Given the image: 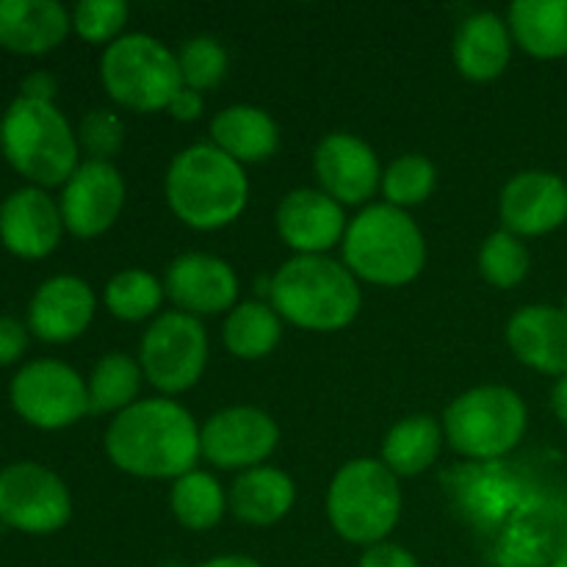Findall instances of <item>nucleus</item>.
<instances>
[{"mask_svg":"<svg viewBox=\"0 0 567 567\" xmlns=\"http://www.w3.org/2000/svg\"><path fill=\"white\" fill-rule=\"evenodd\" d=\"M454 452L496 460L513 452L526 432V404L513 388L482 385L449 404L443 415Z\"/></svg>","mask_w":567,"mask_h":567,"instance_id":"obj_8","label":"nucleus"},{"mask_svg":"<svg viewBox=\"0 0 567 567\" xmlns=\"http://www.w3.org/2000/svg\"><path fill=\"white\" fill-rule=\"evenodd\" d=\"M498 214L513 236H546L567 221V183L554 172H520L502 188Z\"/></svg>","mask_w":567,"mask_h":567,"instance_id":"obj_14","label":"nucleus"},{"mask_svg":"<svg viewBox=\"0 0 567 567\" xmlns=\"http://www.w3.org/2000/svg\"><path fill=\"white\" fill-rule=\"evenodd\" d=\"M142 374L161 393H183L203 377L208 336L197 316L172 310L158 316L142 338Z\"/></svg>","mask_w":567,"mask_h":567,"instance_id":"obj_10","label":"nucleus"},{"mask_svg":"<svg viewBox=\"0 0 567 567\" xmlns=\"http://www.w3.org/2000/svg\"><path fill=\"white\" fill-rule=\"evenodd\" d=\"M529 249L509 230L493 233L480 252V271L491 286L515 288L529 275Z\"/></svg>","mask_w":567,"mask_h":567,"instance_id":"obj_32","label":"nucleus"},{"mask_svg":"<svg viewBox=\"0 0 567 567\" xmlns=\"http://www.w3.org/2000/svg\"><path fill=\"white\" fill-rule=\"evenodd\" d=\"M164 286L150 271L127 269L105 286V305L122 321H142L161 308Z\"/></svg>","mask_w":567,"mask_h":567,"instance_id":"obj_30","label":"nucleus"},{"mask_svg":"<svg viewBox=\"0 0 567 567\" xmlns=\"http://www.w3.org/2000/svg\"><path fill=\"white\" fill-rule=\"evenodd\" d=\"M55 89H59V83H55V78L50 75V72L37 70V72H28V75L22 78V83H20V97L37 100V103H53Z\"/></svg>","mask_w":567,"mask_h":567,"instance_id":"obj_38","label":"nucleus"},{"mask_svg":"<svg viewBox=\"0 0 567 567\" xmlns=\"http://www.w3.org/2000/svg\"><path fill=\"white\" fill-rule=\"evenodd\" d=\"M100 78L111 100L131 111L169 109L183 89L177 55L147 33L114 39L100 59Z\"/></svg>","mask_w":567,"mask_h":567,"instance_id":"obj_7","label":"nucleus"},{"mask_svg":"<svg viewBox=\"0 0 567 567\" xmlns=\"http://www.w3.org/2000/svg\"><path fill=\"white\" fill-rule=\"evenodd\" d=\"M551 408H554V413H557V419L567 426V374L559 377L557 385H554Z\"/></svg>","mask_w":567,"mask_h":567,"instance_id":"obj_40","label":"nucleus"},{"mask_svg":"<svg viewBox=\"0 0 567 567\" xmlns=\"http://www.w3.org/2000/svg\"><path fill=\"white\" fill-rule=\"evenodd\" d=\"M271 305L291 324L330 332L352 324L360 288L352 271L324 255H297L269 282Z\"/></svg>","mask_w":567,"mask_h":567,"instance_id":"obj_3","label":"nucleus"},{"mask_svg":"<svg viewBox=\"0 0 567 567\" xmlns=\"http://www.w3.org/2000/svg\"><path fill=\"white\" fill-rule=\"evenodd\" d=\"M316 175L336 203L360 205L380 186V161L374 150L349 133H332L316 150Z\"/></svg>","mask_w":567,"mask_h":567,"instance_id":"obj_17","label":"nucleus"},{"mask_svg":"<svg viewBox=\"0 0 567 567\" xmlns=\"http://www.w3.org/2000/svg\"><path fill=\"white\" fill-rule=\"evenodd\" d=\"M343 260L352 275L377 286H404L424 269L426 244L419 225L393 205H371L343 236Z\"/></svg>","mask_w":567,"mask_h":567,"instance_id":"obj_4","label":"nucleus"},{"mask_svg":"<svg viewBox=\"0 0 567 567\" xmlns=\"http://www.w3.org/2000/svg\"><path fill=\"white\" fill-rule=\"evenodd\" d=\"M125 144V122L109 109L89 111L78 127V147L86 150L92 161H109Z\"/></svg>","mask_w":567,"mask_h":567,"instance_id":"obj_35","label":"nucleus"},{"mask_svg":"<svg viewBox=\"0 0 567 567\" xmlns=\"http://www.w3.org/2000/svg\"><path fill=\"white\" fill-rule=\"evenodd\" d=\"M435 181L437 172L430 158H424V155H402L382 175V192H385L388 205L410 208V205H421L435 192Z\"/></svg>","mask_w":567,"mask_h":567,"instance_id":"obj_31","label":"nucleus"},{"mask_svg":"<svg viewBox=\"0 0 567 567\" xmlns=\"http://www.w3.org/2000/svg\"><path fill=\"white\" fill-rule=\"evenodd\" d=\"M507 343L520 363L543 374H567V310L551 305L520 308L507 324Z\"/></svg>","mask_w":567,"mask_h":567,"instance_id":"obj_20","label":"nucleus"},{"mask_svg":"<svg viewBox=\"0 0 567 567\" xmlns=\"http://www.w3.org/2000/svg\"><path fill=\"white\" fill-rule=\"evenodd\" d=\"M127 20V3L122 0H83L72 11V28L86 42H114Z\"/></svg>","mask_w":567,"mask_h":567,"instance_id":"obj_34","label":"nucleus"},{"mask_svg":"<svg viewBox=\"0 0 567 567\" xmlns=\"http://www.w3.org/2000/svg\"><path fill=\"white\" fill-rule=\"evenodd\" d=\"M327 515L343 540L377 546L391 535L402 515L396 474L377 460H352L332 480Z\"/></svg>","mask_w":567,"mask_h":567,"instance_id":"obj_6","label":"nucleus"},{"mask_svg":"<svg viewBox=\"0 0 567 567\" xmlns=\"http://www.w3.org/2000/svg\"><path fill=\"white\" fill-rule=\"evenodd\" d=\"M105 452L120 471L144 480H181L203 454L192 413L172 399H142L105 432Z\"/></svg>","mask_w":567,"mask_h":567,"instance_id":"obj_1","label":"nucleus"},{"mask_svg":"<svg viewBox=\"0 0 567 567\" xmlns=\"http://www.w3.org/2000/svg\"><path fill=\"white\" fill-rule=\"evenodd\" d=\"M125 205V181L111 161H86L64 183L61 219L78 238L103 236Z\"/></svg>","mask_w":567,"mask_h":567,"instance_id":"obj_12","label":"nucleus"},{"mask_svg":"<svg viewBox=\"0 0 567 567\" xmlns=\"http://www.w3.org/2000/svg\"><path fill=\"white\" fill-rule=\"evenodd\" d=\"M0 125H3V116H0Z\"/></svg>","mask_w":567,"mask_h":567,"instance_id":"obj_42","label":"nucleus"},{"mask_svg":"<svg viewBox=\"0 0 567 567\" xmlns=\"http://www.w3.org/2000/svg\"><path fill=\"white\" fill-rule=\"evenodd\" d=\"M280 316L260 302H241L225 321V343L236 358H266L280 341Z\"/></svg>","mask_w":567,"mask_h":567,"instance_id":"obj_27","label":"nucleus"},{"mask_svg":"<svg viewBox=\"0 0 567 567\" xmlns=\"http://www.w3.org/2000/svg\"><path fill=\"white\" fill-rule=\"evenodd\" d=\"M513 37L537 59L567 55V0H518L509 9Z\"/></svg>","mask_w":567,"mask_h":567,"instance_id":"obj_25","label":"nucleus"},{"mask_svg":"<svg viewBox=\"0 0 567 567\" xmlns=\"http://www.w3.org/2000/svg\"><path fill=\"white\" fill-rule=\"evenodd\" d=\"M441 452V426L432 415H413L388 432L382 460L393 474L415 476L430 468Z\"/></svg>","mask_w":567,"mask_h":567,"instance_id":"obj_26","label":"nucleus"},{"mask_svg":"<svg viewBox=\"0 0 567 567\" xmlns=\"http://www.w3.org/2000/svg\"><path fill=\"white\" fill-rule=\"evenodd\" d=\"M142 365L122 352H111L94 365L92 380H89V402L97 413L109 410H127L136 399L142 385Z\"/></svg>","mask_w":567,"mask_h":567,"instance_id":"obj_29","label":"nucleus"},{"mask_svg":"<svg viewBox=\"0 0 567 567\" xmlns=\"http://www.w3.org/2000/svg\"><path fill=\"white\" fill-rule=\"evenodd\" d=\"M0 150L6 161L39 186H61L78 169V136L53 103L17 97L3 114Z\"/></svg>","mask_w":567,"mask_h":567,"instance_id":"obj_5","label":"nucleus"},{"mask_svg":"<svg viewBox=\"0 0 567 567\" xmlns=\"http://www.w3.org/2000/svg\"><path fill=\"white\" fill-rule=\"evenodd\" d=\"M169 114L175 116V120H181V122L197 120V116L203 114V94L194 92V89L183 86L181 92H177L175 97H172Z\"/></svg>","mask_w":567,"mask_h":567,"instance_id":"obj_39","label":"nucleus"},{"mask_svg":"<svg viewBox=\"0 0 567 567\" xmlns=\"http://www.w3.org/2000/svg\"><path fill=\"white\" fill-rule=\"evenodd\" d=\"M177 66H181L183 86L194 89V92H205V89H214L227 75V53L210 37L188 39L181 53H177Z\"/></svg>","mask_w":567,"mask_h":567,"instance_id":"obj_33","label":"nucleus"},{"mask_svg":"<svg viewBox=\"0 0 567 567\" xmlns=\"http://www.w3.org/2000/svg\"><path fill=\"white\" fill-rule=\"evenodd\" d=\"M249 197L244 166L216 144H194L166 172V203L194 230H216L241 216Z\"/></svg>","mask_w":567,"mask_h":567,"instance_id":"obj_2","label":"nucleus"},{"mask_svg":"<svg viewBox=\"0 0 567 567\" xmlns=\"http://www.w3.org/2000/svg\"><path fill=\"white\" fill-rule=\"evenodd\" d=\"M277 230L299 255H321L347 236V216L330 194L297 188L277 208Z\"/></svg>","mask_w":567,"mask_h":567,"instance_id":"obj_19","label":"nucleus"},{"mask_svg":"<svg viewBox=\"0 0 567 567\" xmlns=\"http://www.w3.org/2000/svg\"><path fill=\"white\" fill-rule=\"evenodd\" d=\"M164 291L177 308L197 313H221L236 305L238 277L221 258L205 252L181 255L166 271Z\"/></svg>","mask_w":567,"mask_h":567,"instance_id":"obj_18","label":"nucleus"},{"mask_svg":"<svg viewBox=\"0 0 567 567\" xmlns=\"http://www.w3.org/2000/svg\"><path fill=\"white\" fill-rule=\"evenodd\" d=\"M172 513L186 529H214L225 515V493L205 471H188L172 487Z\"/></svg>","mask_w":567,"mask_h":567,"instance_id":"obj_28","label":"nucleus"},{"mask_svg":"<svg viewBox=\"0 0 567 567\" xmlns=\"http://www.w3.org/2000/svg\"><path fill=\"white\" fill-rule=\"evenodd\" d=\"M275 419L258 408H227L199 430V449L219 468H249L264 463L277 446Z\"/></svg>","mask_w":567,"mask_h":567,"instance_id":"obj_13","label":"nucleus"},{"mask_svg":"<svg viewBox=\"0 0 567 567\" xmlns=\"http://www.w3.org/2000/svg\"><path fill=\"white\" fill-rule=\"evenodd\" d=\"M14 413L37 430H64L92 410L89 388L72 365L61 360H31L9 388Z\"/></svg>","mask_w":567,"mask_h":567,"instance_id":"obj_9","label":"nucleus"},{"mask_svg":"<svg viewBox=\"0 0 567 567\" xmlns=\"http://www.w3.org/2000/svg\"><path fill=\"white\" fill-rule=\"evenodd\" d=\"M360 567H419V559L402 546L393 543H377L360 559Z\"/></svg>","mask_w":567,"mask_h":567,"instance_id":"obj_37","label":"nucleus"},{"mask_svg":"<svg viewBox=\"0 0 567 567\" xmlns=\"http://www.w3.org/2000/svg\"><path fill=\"white\" fill-rule=\"evenodd\" d=\"M72 498L64 482L39 463L0 471V520L28 535H50L66 526Z\"/></svg>","mask_w":567,"mask_h":567,"instance_id":"obj_11","label":"nucleus"},{"mask_svg":"<svg viewBox=\"0 0 567 567\" xmlns=\"http://www.w3.org/2000/svg\"><path fill=\"white\" fill-rule=\"evenodd\" d=\"M214 144L238 164H255L277 153L280 133L275 120L255 105H230L210 122Z\"/></svg>","mask_w":567,"mask_h":567,"instance_id":"obj_23","label":"nucleus"},{"mask_svg":"<svg viewBox=\"0 0 567 567\" xmlns=\"http://www.w3.org/2000/svg\"><path fill=\"white\" fill-rule=\"evenodd\" d=\"M94 305V291L81 277H50L37 288L28 305V330L48 343L75 341L92 324Z\"/></svg>","mask_w":567,"mask_h":567,"instance_id":"obj_16","label":"nucleus"},{"mask_svg":"<svg viewBox=\"0 0 567 567\" xmlns=\"http://www.w3.org/2000/svg\"><path fill=\"white\" fill-rule=\"evenodd\" d=\"M293 498H297V491H293L291 476L269 465L244 471L230 487L233 515L252 526H271L286 518L288 509L293 507Z\"/></svg>","mask_w":567,"mask_h":567,"instance_id":"obj_24","label":"nucleus"},{"mask_svg":"<svg viewBox=\"0 0 567 567\" xmlns=\"http://www.w3.org/2000/svg\"><path fill=\"white\" fill-rule=\"evenodd\" d=\"M70 28L72 14L55 0H0V48L9 53H50Z\"/></svg>","mask_w":567,"mask_h":567,"instance_id":"obj_21","label":"nucleus"},{"mask_svg":"<svg viewBox=\"0 0 567 567\" xmlns=\"http://www.w3.org/2000/svg\"><path fill=\"white\" fill-rule=\"evenodd\" d=\"M199 567H264V565L255 563V559L249 557H236V554H230V557L208 559V563H203Z\"/></svg>","mask_w":567,"mask_h":567,"instance_id":"obj_41","label":"nucleus"},{"mask_svg":"<svg viewBox=\"0 0 567 567\" xmlns=\"http://www.w3.org/2000/svg\"><path fill=\"white\" fill-rule=\"evenodd\" d=\"M61 230L59 203L42 188H17L0 203V244L17 258H48L59 247Z\"/></svg>","mask_w":567,"mask_h":567,"instance_id":"obj_15","label":"nucleus"},{"mask_svg":"<svg viewBox=\"0 0 567 567\" xmlns=\"http://www.w3.org/2000/svg\"><path fill=\"white\" fill-rule=\"evenodd\" d=\"M28 327L11 316H0V365H11L25 354Z\"/></svg>","mask_w":567,"mask_h":567,"instance_id":"obj_36","label":"nucleus"},{"mask_svg":"<svg viewBox=\"0 0 567 567\" xmlns=\"http://www.w3.org/2000/svg\"><path fill=\"white\" fill-rule=\"evenodd\" d=\"M513 42L504 20L493 11L471 14L454 39V64L471 81H493L509 64Z\"/></svg>","mask_w":567,"mask_h":567,"instance_id":"obj_22","label":"nucleus"}]
</instances>
